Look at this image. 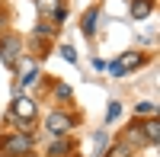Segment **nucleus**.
I'll list each match as a JSON object with an SVG mask.
<instances>
[{
	"instance_id": "15",
	"label": "nucleus",
	"mask_w": 160,
	"mask_h": 157,
	"mask_svg": "<svg viewBox=\"0 0 160 157\" xmlns=\"http://www.w3.org/2000/svg\"><path fill=\"white\" fill-rule=\"evenodd\" d=\"M35 35H42V38H51V35H55V29H51L48 23H38V26H35Z\"/></svg>"
},
{
	"instance_id": "17",
	"label": "nucleus",
	"mask_w": 160,
	"mask_h": 157,
	"mask_svg": "<svg viewBox=\"0 0 160 157\" xmlns=\"http://www.w3.org/2000/svg\"><path fill=\"white\" fill-rule=\"evenodd\" d=\"M55 93H58V99H71V87H68V84H58Z\"/></svg>"
},
{
	"instance_id": "8",
	"label": "nucleus",
	"mask_w": 160,
	"mask_h": 157,
	"mask_svg": "<svg viewBox=\"0 0 160 157\" xmlns=\"http://www.w3.org/2000/svg\"><path fill=\"white\" fill-rule=\"evenodd\" d=\"M96 16H99V10L83 13V19H80V32H83V35H93V32H96Z\"/></svg>"
},
{
	"instance_id": "14",
	"label": "nucleus",
	"mask_w": 160,
	"mask_h": 157,
	"mask_svg": "<svg viewBox=\"0 0 160 157\" xmlns=\"http://www.w3.org/2000/svg\"><path fill=\"white\" fill-rule=\"evenodd\" d=\"M135 112L138 115H157V106L154 103H135Z\"/></svg>"
},
{
	"instance_id": "3",
	"label": "nucleus",
	"mask_w": 160,
	"mask_h": 157,
	"mask_svg": "<svg viewBox=\"0 0 160 157\" xmlns=\"http://www.w3.org/2000/svg\"><path fill=\"white\" fill-rule=\"evenodd\" d=\"M141 61H144V55H141V51H125V55L118 58V61H112V64H109V74H112V77H125L131 68H138Z\"/></svg>"
},
{
	"instance_id": "6",
	"label": "nucleus",
	"mask_w": 160,
	"mask_h": 157,
	"mask_svg": "<svg viewBox=\"0 0 160 157\" xmlns=\"http://www.w3.org/2000/svg\"><path fill=\"white\" fill-rule=\"evenodd\" d=\"M125 144H128V148H135V144H148V138H144V132H141V122H135V125L128 128Z\"/></svg>"
},
{
	"instance_id": "19",
	"label": "nucleus",
	"mask_w": 160,
	"mask_h": 157,
	"mask_svg": "<svg viewBox=\"0 0 160 157\" xmlns=\"http://www.w3.org/2000/svg\"><path fill=\"white\" fill-rule=\"evenodd\" d=\"M7 23H10V16H7L3 10H0V26H7Z\"/></svg>"
},
{
	"instance_id": "5",
	"label": "nucleus",
	"mask_w": 160,
	"mask_h": 157,
	"mask_svg": "<svg viewBox=\"0 0 160 157\" xmlns=\"http://www.w3.org/2000/svg\"><path fill=\"white\" fill-rule=\"evenodd\" d=\"M71 125H74V119H71V115H64V112H51L48 115V119H45V128H48V132L51 135H68L71 132Z\"/></svg>"
},
{
	"instance_id": "13",
	"label": "nucleus",
	"mask_w": 160,
	"mask_h": 157,
	"mask_svg": "<svg viewBox=\"0 0 160 157\" xmlns=\"http://www.w3.org/2000/svg\"><path fill=\"white\" fill-rule=\"evenodd\" d=\"M118 115H122V103H109V106H106V122H112V119H118Z\"/></svg>"
},
{
	"instance_id": "10",
	"label": "nucleus",
	"mask_w": 160,
	"mask_h": 157,
	"mask_svg": "<svg viewBox=\"0 0 160 157\" xmlns=\"http://www.w3.org/2000/svg\"><path fill=\"white\" fill-rule=\"evenodd\" d=\"M61 7H64L61 0H35V10H38V13H45V16H55Z\"/></svg>"
},
{
	"instance_id": "18",
	"label": "nucleus",
	"mask_w": 160,
	"mask_h": 157,
	"mask_svg": "<svg viewBox=\"0 0 160 157\" xmlns=\"http://www.w3.org/2000/svg\"><path fill=\"white\" fill-rule=\"evenodd\" d=\"M96 151H99V154H102V151H106V135H102V132H99V135H96Z\"/></svg>"
},
{
	"instance_id": "20",
	"label": "nucleus",
	"mask_w": 160,
	"mask_h": 157,
	"mask_svg": "<svg viewBox=\"0 0 160 157\" xmlns=\"http://www.w3.org/2000/svg\"><path fill=\"white\" fill-rule=\"evenodd\" d=\"M0 157H7V154H0Z\"/></svg>"
},
{
	"instance_id": "4",
	"label": "nucleus",
	"mask_w": 160,
	"mask_h": 157,
	"mask_svg": "<svg viewBox=\"0 0 160 157\" xmlns=\"http://www.w3.org/2000/svg\"><path fill=\"white\" fill-rule=\"evenodd\" d=\"M0 61H3L7 68H16V61H19V38L16 35L0 38Z\"/></svg>"
},
{
	"instance_id": "2",
	"label": "nucleus",
	"mask_w": 160,
	"mask_h": 157,
	"mask_svg": "<svg viewBox=\"0 0 160 157\" xmlns=\"http://www.w3.org/2000/svg\"><path fill=\"white\" fill-rule=\"evenodd\" d=\"M0 148L10 157H29L32 154V138H29V132H16V135L0 138Z\"/></svg>"
},
{
	"instance_id": "1",
	"label": "nucleus",
	"mask_w": 160,
	"mask_h": 157,
	"mask_svg": "<svg viewBox=\"0 0 160 157\" xmlns=\"http://www.w3.org/2000/svg\"><path fill=\"white\" fill-rule=\"evenodd\" d=\"M35 115H38L35 99H29V96H16V99H13V106H10V119L22 125L19 132H29V122L35 119Z\"/></svg>"
},
{
	"instance_id": "9",
	"label": "nucleus",
	"mask_w": 160,
	"mask_h": 157,
	"mask_svg": "<svg viewBox=\"0 0 160 157\" xmlns=\"http://www.w3.org/2000/svg\"><path fill=\"white\" fill-rule=\"evenodd\" d=\"M151 10H154L151 0H131V16H135V19H144Z\"/></svg>"
},
{
	"instance_id": "16",
	"label": "nucleus",
	"mask_w": 160,
	"mask_h": 157,
	"mask_svg": "<svg viewBox=\"0 0 160 157\" xmlns=\"http://www.w3.org/2000/svg\"><path fill=\"white\" fill-rule=\"evenodd\" d=\"M61 55H64V61H71V64L77 61V51H74L71 45H61Z\"/></svg>"
},
{
	"instance_id": "12",
	"label": "nucleus",
	"mask_w": 160,
	"mask_h": 157,
	"mask_svg": "<svg viewBox=\"0 0 160 157\" xmlns=\"http://www.w3.org/2000/svg\"><path fill=\"white\" fill-rule=\"evenodd\" d=\"M106 157H131V148L125 144V141H118V144H112L109 151H102Z\"/></svg>"
},
{
	"instance_id": "7",
	"label": "nucleus",
	"mask_w": 160,
	"mask_h": 157,
	"mask_svg": "<svg viewBox=\"0 0 160 157\" xmlns=\"http://www.w3.org/2000/svg\"><path fill=\"white\" fill-rule=\"evenodd\" d=\"M141 132H144V138H148V144H154L157 135H160V122H157V115H151V122H141Z\"/></svg>"
},
{
	"instance_id": "11",
	"label": "nucleus",
	"mask_w": 160,
	"mask_h": 157,
	"mask_svg": "<svg viewBox=\"0 0 160 157\" xmlns=\"http://www.w3.org/2000/svg\"><path fill=\"white\" fill-rule=\"evenodd\" d=\"M68 151H74L71 141H55V144L48 148V157H68Z\"/></svg>"
}]
</instances>
